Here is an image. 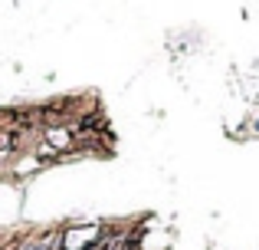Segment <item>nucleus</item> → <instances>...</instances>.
I'll return each instance as SVG.
<instances>
[{
	"mask_svg": "<svg viewBox=\"0 0 259 250\" xmlns=\"http://www.w3.org/2000/svg\"><path fill=\"white\" fill-rule=\"evenodd\" d=\"M17 250H63V224L53 227H30Z\"/></svg>",
	"mask_w": 259,
	"mask_h": 250,
	"instance_id": "f257e3e1",
	"label": "nucleus"
},
{
	"mask_svg": "<svg viewBox=\"0 0 259 250\" xmlns=\"http://www.w3.org/2000/svg\"><path fill=\"white\" fill-rule=\"evenodd\" d=\"M249 132H253V135H259V119H253V122H249Z\"/></svg>",
	"mask_w": 259,
	"mask_h": 250,
	"instance_id": "f03ea898",
	"label": "nucleus"
}]
</instances>
